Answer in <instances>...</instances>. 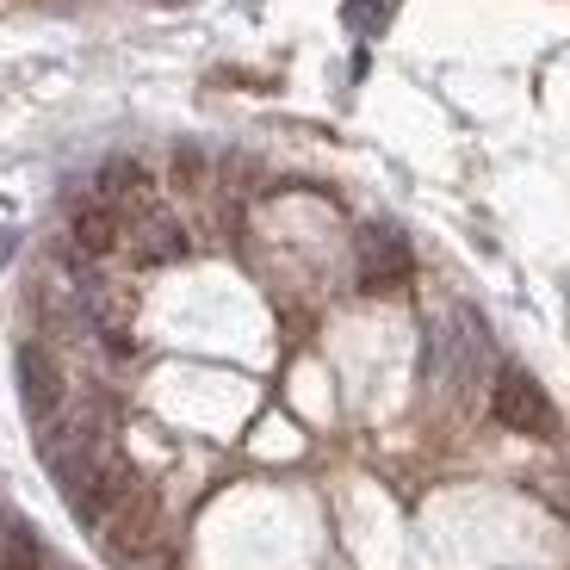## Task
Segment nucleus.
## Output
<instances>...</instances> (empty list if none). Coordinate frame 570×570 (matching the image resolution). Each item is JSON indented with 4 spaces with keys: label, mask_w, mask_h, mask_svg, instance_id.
Wrapping results in <instances>:
<instances>
[{
    "label": "nucleus",
    "mask_w": 570,
    "mask_h": 570,
    "mask_svg": "<svg viewBox=\"0 0 570 570\" xmlns=\"http://www.w3.org/2000/svg\"><path fill=\"white\" fill-rule=\"evenodd\" d=\"M490 415H497L509 434H533V441H552L558 434V410L546 397V385L521 366H502L490 379Z\"/></svg>",
    "instance_id": "obj_2"
},
{
    "label": "nucleus",
    "mask_w": 570,
    "mask_h": 570,
    "mask_svg": "<svg viewBox=\"0 0 570 570\" xmlns=\"http://www.w3.org/2000/svg\"><path fill=\"white\" fill-rule=\"evenodd\" d=\"M130 248H137L149 267H161V261H180L186 255V229L180 217H168L161 205H142L137 224H130Z\"/></svg>",
    "instance_id": "obj_5"
},
{
    "label": "nucleus",
    "mask_w": 570,
    "mask_h": 570,
    "mask_svg": "<svg viewBox=\"0 0 570 570\" xmlns=\"http://www.w3.org/2000/svg\"><path fill=\"white\" fill-rule=\"evenodd\" d=\"M0 570H43V540L19 514H0Z\"/></svg>",
    "instance_id": "obj_8"
},
{
    "label": "nucleus",
    "mask_w": 570,
    "mask_h": 570,
    "mask_svg": "<svg viewBox=\"0 0 570 570\" xmlns=\"http://www.w3.org/2000/svg\"><path fill=\"white\" fill-rule=\"evenodd\" d=\"M69 243L81 261H106L118 248V205H106V199L81 205V212L69 217Z\"/></svg>",
    "instance_id": "obj_6"
},
{
    "label": "nucleus",
    "mask_w": 570,
    "mask_h": 570,
    "mask_svg": "<svg viewBox=\"0 0 570 570\" xmlns=\"http://www.w3.org/2000/svg\"><path fill=\"white\" fill-rule=\"evenodd\" d=\"M391 13H397V0H347V26L354 31H385L391 26Z\"/></svg>",
    "instance_id": "obj_9"
},
{
    "label": "nucleus",
    "mask_w": 570,
    "mask_h": 570,
    "mask_svg": "<svg viewBox=\"0 0 570 570\" xmlns=\"http://www.w3.org/2000/svg\"><path fill=\"white\" fill-rule=\"evenodd\" d=\"M100 199L106 205H149V174H142V161H130V156H112L100 168Z\"/></svg>",
    "instance_id": "obj_7"
},
{
    "label": "nucleus",
    "mask_w": 570,
    "mask_h": 570,
    "mask_svg": "<svg viewBox=\"0 0 570 570\" xmlns=\"http://www.w3.org/2000/svg\"><path fill=\"white\" fill-rule=\"evenodd\" d=\"M415 255H410V236L397 224H366L360 229V292H397L410 279Z\"/></svg>",
    "instance_id": "obj_4"
},
{
    "label": "nucleus",
    "mask_w": 570,
    "mask_h": 570,
    "mask_svg": "<svg viewBox=\"0 0 570 570\" xmlns=\"http://www.w3.org/2000/svg\"><path fill=\"white\" fill-rule=\"evenodd\" d=\"M422 372L434 379V385L459 391V397H471V391H478V385L490 379V328H484V316L471 311V304L446 311L441 323L428 328Z\"/></svg>",
    "instance_id": "obj_1"
},
{
    "label": "nucleus",
    "mask_w": 570,
    "mask_h": 570,
    "mask_svg": "<svg viewBox=\"0 0 570 570\" xmlns=\"http://www.w3.org/2000/svg\"><path fill=\"white\" fill-rule=\"evenodd\" d=\"M19 403H26L38 434H50L62 403H69V379H62V366L50 360V347H38V342L19 347Z\"/></svg>",
    "instance_id": "obj_3"
}]
</instances>
